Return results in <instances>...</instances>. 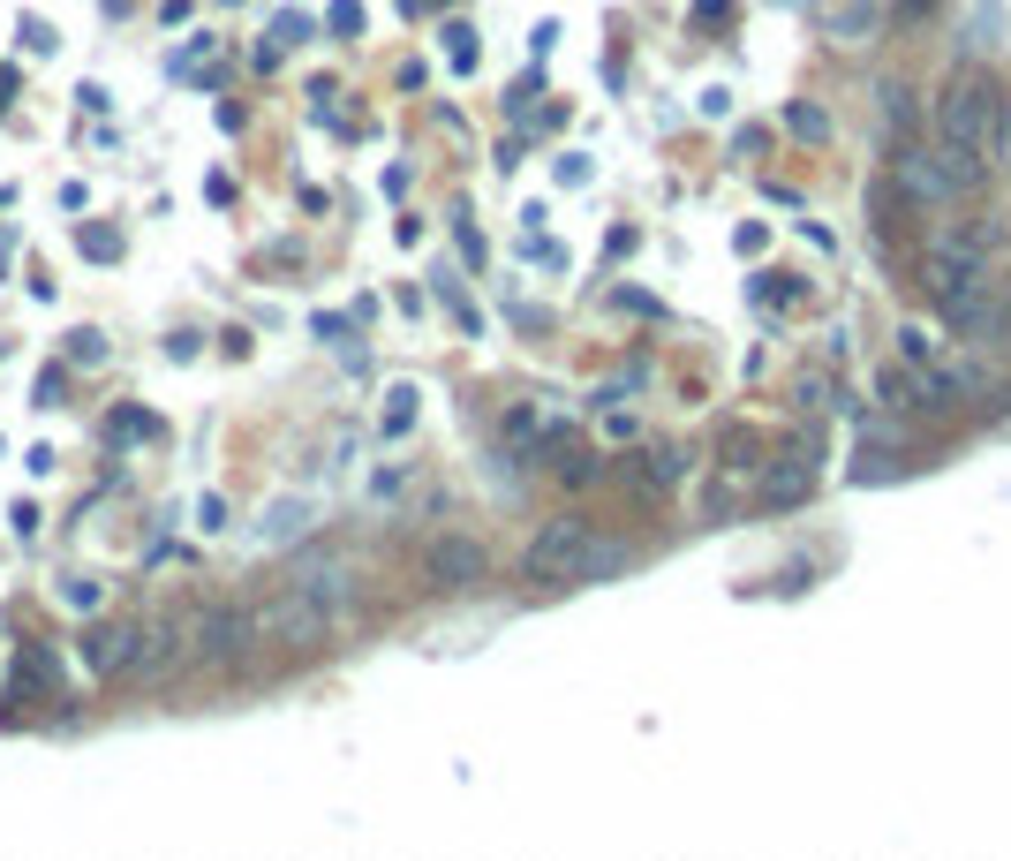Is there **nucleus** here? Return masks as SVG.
<instances>
[{
    "label": "nucleus",
    "instance_id": "dca6fc26",
    "mask_svg": "<svg viewBox=\"0 0 1011 861\" xmlns=\"http://www.w3.org/2000/svg\"><path fill=\"white\" fill-rule=\"evenodd\" d=\"M325 23H333L340 38H362V0H333V8H325Z\"/></svg>",
    "mask_w": 1011,
    "mask_h": 861
},
{
    "label": "nucleus",
    "instance_id": "0eeeda50",
    "mask_svg": "<svg viewBox=\"0 0 1011 861\" xmlns=\"http://www.w3.org/2000/svg\"><path fill=\"white\" fill-rule=\"evenodd\" d=\"M84 658H91L99 673H137L144 635H137V628H99V635H84Z\"/></svg>",
    "mask_w": 1011,
    "mask_h": 861
},
{
    "label": "nucleus",
    "instance_id": "f257e3e1",
    "mask_svg": "<svg viewBox=\"0 0 1011 861\" xmlns=\"http://www.w3.org/2000/svg\"><path fill=\"white\" fill-rule=\"evenodd\" d=\"M627 567H635V544L597 536V521H581V515L543 521V529L528 536V552H521V574H528L536 590H581V582H612V574H627Z\"/></svg>",
    "mask_w": 1011,
    "mask_h": 861
},
{
    "label": "nucleus",
    "instance_id": "7ed1b4c3",
    "mask_svg": "<svg viewBox=\"0 0 1011 861\" xmlns=\"http://www.w3.org/2000/svg\"><path fill=\"white\" fill-rule=\"evenodd\" d=\"M997 129H1004V91H997L982 68L951 76V91L936 99V137H951V144H967V152H989Z\"/></svg>",
    "mask_w": 1011,
    "mask_h": 861
},
{
    "label": "nucleus",
    "instance_id": "ddd939ff",
    "mask_svg": "<svg viewBox=\"0 0 1011 861\" xmlns=\"http://www.w3.org/2000/svg\"><path fill=\"white\" fill-rule=\"evenodd\" d=\"M76 250H84L91 265H114V257H121V235H114V227H84V235H76Z\"/></svg>",
    "mask_w": 1011,
    "mask_h": 861
},
{
    "label": "nucleus",
    "instance_id": "f03ea898",
    "mask_svg": "<svg viewBox=\"0 0 1011 861\" xmlns=\"http://www.w3.org/2000/svg\"><path fill=\"white\" fill-rule=\"evenodd\" d=\"M898 189H906V204L921 212V204H959V197H982V181H989V152H967V144H951V137H936V144H898Z\"/></svg>",
    "mask_w": 1011,
    "mask_h": 861
},
{
    "label": "nucleus",
    "instance_id": "423d86ee",
    "mask_svg": "<svg viewBox=\"0 0 1011 861\" xmlns=\"http://www.w3.org/2000/svg\"><path fill=\"white\" fill-rule=\"evenodd\" d=\"M816 492V439L808 446H785L770 469H763V499L770 507H793V499H808Z\"/></svg>",
    "mask_w": 1011,
    "mask_h": 861
},
{
    "label": "nucleus",
    "instance_id": "aec40b11",
    "mask_svg": "<svg viewBox=\"0 0 1011 861\" xmlns=\"http://www.w3.org/2000/svg\"><path fill=\"white\" fill-rule=\"evenodd\" d=\"M272 38H280V46H303V38H310V15H280Z\"/></svg>",
    "mask_w": 1011,
    "mask_h": 861
},
{
    "label": "nucleus",
    "instance_id": "4468645a",
    "mask_svg": "<svg viewBox=\"0 0 1011 861\" xmlns=\"http://www.w3.org/2000/svg\"><path fill=\"white\" fill-rule=\"evenodd\" d=\"M415 401H423L415 385H393V393H385V431H393V439H400V431L415 423Z\"/></svg>",
    "mask_w": 1011,
    "mask_h": 861
},
{
    "label": "nucleus",
    "instance_id": "412c9836",
    "mask_svg": "<svg viewBox=\"0 0 1011 861\" xmlns=\"http://www.w3.org/2000/svg\"><path fill=\"white\" fill-rule=\"evenodd\" d=\"M559 477H566V484H589L597 461H589V454H559Z\"/></svg>",
    "mask_w": 1011,
    "mask_h": 861
},
{
    "label": "nucleus",
    "instance_id": "2eb2a0df",
    "mask_svg": "<svg viewBox=\"0 0 1011 861\" xmlns=\"http://www.w3.org/2000/svg\"><path fill=\"white\" fill-rule=\"evenodd\" d=\"M883 122H891V129L913 122V91H906V84H883Z\"/></svg>",
    "mask_w": 1011,
    "mask_h": 861
},
{
    "label": "nucleus",
    "instance_id": "20e7f679",
    "mask_svg": "<svg viewBox=\"0 0 1011 861\" xmlns=\"http://www.w3.org/2000/svg\"><path fill=\"white\" fill-rule=\"evenodd\" d=\"M257 635H272V643H287V650H318V643L333 635V612H325L303 582H287V590L257 612Z\"/></svg>",
    "mask_w": 1011,
    "mask_h": 861
},
{
    "label": "nucleus",
    "instance_id": "f8f14e48",
    "mask_svg": "<svg viewBox=\"0 0 1011 861\" xmlns=\"http://www.w3.org/2000/svg\"><path fill=\"white\" fill-rule=\"evenodd\" d=\"M679 477H687V454H679V446H657V454H650V477H642V484H650V492H673Z\"/></svg>",
    "mask_w": 1011,
    "mask_h": 861
},
{
    "label": "nucleus",
    "instance_id": "b1692460",
    "mask_svg": "<svg viewBox=\"0 0 1011 861\" xmlns=\"http://www.w3.org/2000/svg\"><path fill=\"white\" fill-rule=\"evenodd\" d=\"M23 46H30V53H53V30H46V23L30 15V23H23Z\"/></svg>",
    "mask_w": 1011,
    "mask_h": 861
},
{
    "label": "nucleus",
    "instance_id": "9b49d317",
    "mask_svg": "<svg viewBox=\"0 0 1011 861\" xmlns=\"http://www.w3.org/2000/svg\"><path fill=\"white\" fill-rule=\"evenodd\" d=\"M106 431H114V439H129V446H144V439H159V416H152V408H114V416H106Z\"/></svg>",
    "mask_w": 1011,
    "mask_h": 861
},
{
    "label": "nucleus",
    "instance_id": "6e6552de",
    "mask_svg": "<svg viewBox=\"0 0 1011 861\" xmlns=\"http://www.w3.org/2000/svg\"><path fill=\"white\" fill-rule=\"evenodd\" d=\"M257 635V612H204V650L212 658H242Z\"/></svg>",
    "mask_w": 1011,
    "mask_h": 861
},
{
    "label": "nucleus",
    "instance_id": "4be33fe9",
    "mask_svg": "<svg viewBox=\"0 0 1011 861\" xmlns=\"http://www.w3.org/2000/svg\"><path fill=\"white\" fill-rule=\"evenodd\" d=\"M61 597H68L76 612H91V605H99V582H84V574H76V582H61Z\"/></svg>",
    "mask_w": 1011,
    "mask_h": 861
},
{
    "label": "nucleus",
    "instance_id": "f3484780",
    "mask_svg": "<svg viewBox=\"0 0 1011 861\" xmlns=\"http://www.w3.org/2000/svg\"><path fill=\"white\" fill-rule=\"evenodd\" d=\"M400 492H408V461H393V469L370 477V499H400Z\"/></svg>",
    "mask_w": 1011,
    "mask_h": 861
},
{
    "label": "nucleus",
    "instance_id": "a211bd4d",
    "mask_svg": "<svg viewBox=\"0 0 1011 861\" xmlns=\"http://www.w3.org/2000/svg\"><path fill=\"white\" fill-rule=\"evenodd\" d=\"M196 529H204V536H219V529H227V499H219V492H204V499H196Z\"/></svg>",
    "mask_w": 1011,
    "mask_h": 861
},
{
    "label": "nucleus",
    "instance_id": "9d476101",
    "mask_svg": "<svg viewBox=\"0 0 1011 861\" xmlns=\"http://www.w3.org/2000/svg\"><path fill=\"white\" fill-rule=\"evenodd\" d=\"M53 681H61L53 650H46V643H30V650L15 658V695H30V688H53Z\"/></svg>",
    "mask_w": 1011,
    "mask_h": 861
},
{
    "label": "nucleus",
    "instance_id": "1a4fd4ad",
    "mask_svg": "<svg viewBox=\"0 0 1011 861\" xmlns=\"http://www.w3.org/2000/svg\"><path fill=\"white\" fill-rule=\"evenodd\" d=\"M303 529H310V499H272L265 521H257L265 544H287V536H303Z\"/></svg>",
    "mask_w": 1011,
    "mask_h": 861
},
{
    "label": "nucleus",
    "instance_id": "6ab92c4d",
    "mask_svg": "<svg viewBox=\"0 0 1011 861\" xmlns=\"http://www.w3.org/2000/svg\"><path fill=\"white\" fill-rule=\"evenodd\" d=\"M68 355H76V363H106V333H91V326L68 333Z\"/></svg>",
    "mask_w": 1011,
    "mask_h": 861
},
{
    "label": "nucleus",
    "instance_id": "5701e85b",
    "mask_svg": "<svg viewBox=\"0 0 1011 861\" xmlns=\"http://www.w3.org/2000/svg\"><path fill=\"white\" fill-rule=\"evenodd\" d=\"M793 129H801V137H823L831 122H823V106H793Z\"/></svg>",
    "mask_w": 1011,
    "mask_h": 861
},
{
    "label": "nucleus",
    "instance_id": "39448f33",
    "mask_svg": "<svg viewBox=\"0 0 1011 861\" xmlns=\"http://www.w3.org/2000/svg\"><path fill=\"white\" fill-rule=\"evenodd\" d=\"M423 574H431L438 590H476V582L491 574V552H484L476 536H438V544L423 552Z\"/></svg>",
    "mask_w": 1011,
    "mask_h": 861
}]
</instances>
